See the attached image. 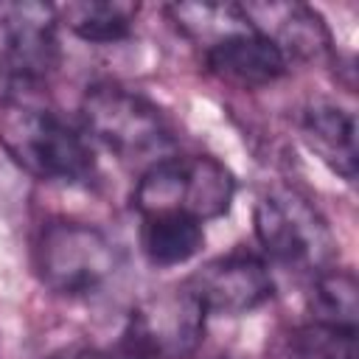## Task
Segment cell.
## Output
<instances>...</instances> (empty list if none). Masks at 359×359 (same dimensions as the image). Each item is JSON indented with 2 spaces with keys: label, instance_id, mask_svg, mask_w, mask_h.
I'll return each mask as SVG.
<instances>
[{
  "label": "cell",
  "instance_id": "9",
  "mask_svg": "<svg viewBox=\"0 0 359 359\" xmlns=\"http://www.w3.org/2000/svg\"><path fill=\"white\" fill-rule=\"evenodd\" d=\"M250 25L266 36L286 62H314L331 53V34L323 17L303 3H244Z\"/></svg>",
  "mask_w": 359,
  "mask_h": 359
},
{
  "label": "cell",
  "instance_id": "6",
  "mask_svg": "<svg viewBox=\"0 0 359 359\" xmlns=\"http://www.w3.org/2000/svg\"><path fill=\"white\" fill-rule=\"evenodd\" d=\"M205 306L188 286L146 294L129 311L123 348L135 359H191L205 337Z\"/></svg>",
  "mask_w": 359,
  "mask_h": 359
},
{
  "label": "cell",
  "instance_id": "7",
  "mask_svg": "<svg viewBox=\"0 0 359 359\" xmlns=\"http://www.w3.org/2000/svg\"><path fill=\"white\" fill-rule=\"evenodd\" d=\"M56 8L48 3H0V81L8 95L45 84L59 67Z\"/></svg>",
  "mask_w": 359,
  "mask_h": 359
},
{
  "label": "cell",
  "instance_id": "12",
  "mask_svg": "<svg viewBox=\"0 0 359 359\" xmlns=\"http://www.w3.org/2000/svg\"><path fill=\"white\" fill-rule=\"evenodd\" d=\"M205 244L202 222L185 213L140 216V250L154 266H177L191 261Z\"/></svg>",
  "mask_w": 359,
  "mask_h": 359
},
{
  "label": "cell",
  "instance_id": "8",
  "mask_svg": "<svg viewBox=\"0 0 359 359\" xmlns=\"http://www.w3.org/2000/svg\"><path fill=\"white\" fill-rule=\"evenodd\" d=\"M188 292L205 306L208 314H247L264 306L272 292V275L250 250H233L202 264L188 280Z\"/></svg>",
  "mask_w": 359,
  "mask_h": 359
},
{
  "label": "cell",
  "instance_id": "2",
  "mask_svg": "<svg viewBox=\"0 0 359 359\" xmlns=\"http://www.w3.org/2000/svg\"><path fill=\"white\" fill-rule=\"evenodd\" d=\"M233 196L236 177L216 157L168 154L140 174L132 205L140 216L185 213L196 222H208L224 216L233 205Z\"/></svg>",
  "mask_w": 359,
  "mask_h": 359
},
{
  "label": "cell",
  "instance_id": "5",
  "mask_svg": "<svg viewBox=\"0 0 359 359\" xmlns=\"http://www.w3.org/2000/svg\"><path fill=\"white\" fill-rule=\"evenodd\" d=\"M115 244L93 224L53 219L34 241V266L39 280L65 297H84L107 286L118 269Z\"/></svg>",
  "mask_w": 359,
  "mask_h": 359
},
{
  "label": "cell",
  "instance_id": "15",
  "mask_svg": "<svg viewBox=\"0 0 359 359\" xmlns=\"http://www.w3.org/2000/svg\"><path fill=\"white\" fill-rule=\"evenodd\" d=\"M165 11L174 25L202 50L230 34L250 28V20L236 3H174Z\"/></svg>",
  "mask_w": 359,
  "mask_h": 359
},
{
  "label": "cell",
  "instance_id": "1",
  "mask_svg": "<svg viewBox=\"0 0 359 359\" xmlns=\"http://www.w3.org/2000/svg\"><path fill=\"white\" fill-rule=\"evenodd\" d=\"M0 146L25 174L42 182L90 185L95 180V154L84 135L25 95L0 101Z\"/></svg>",
  "mask_w": 359,
  "mask_h": 359
},
{
  "label": "cell",
  "instance_id": "3",
  "mask_svg": "<svg viewBox=\"0 0 359 359\" xmlns=\"http://www.w3.org/2000/svg\"><path fill=\"white\" fill-rule=\"evenodd\" d=\"M84 129L121 160H163L174 146L165 112L137 90L118 81H98L81 98ZM149 163V165H151Z\"/></svg>",
  "mask_w": 359,
  "mask_h": 359
},
{
  "label": "cell",
  "instance_id": "14",
  "mask_svg": "<svg viewBox=\"0 0 359 359\" xmlns=\"http://www.w3.org/2000/svg\"><path fill=\"white\" fill-rule=\"evenodd\" d=\"M309 311L314 323L356 334V323H359L356 275L351 269H337V266L317 272L309 292Z\"/></svg>",
  "mask_w": 359,
  "mask_h": 359
},
{
  "label": "cell",
  "instance_id": "16",
  "mask_svg": "<svg viewBox=\"0 0 359 359\" xmlns=\"http://www.w3.org/2000/svg\"><path fill=\"white\" fill-rule=\"evenodd\" d=\"M283 359H356V334L311 320L289 334Z\"/></svg>",
  "mask_w": 359,
  "mask_h": 359
},
{
  "label": "cell",
  "instance_id": "10",
  "mask_svg": "<svg viewBox=\"0 0 359 359\" xmlns=\"http://www.w3.org/2000/svg\"><path fill=\"white\" fill-rule=\"evenodd\" d=\"M202 53L213 76L238 87H266L275 79H280L289 67L283 53L266 36H261L252 25L247 31L219 39Z\"/></svg>",
  "mask_w": 359,
  "mask_h": 359
},
{
  "label": "cell",
  "instance_id": "13",
  "mask_svg": "<svg viewBox=\"0 0 359 359\" xmlns=\"http://www.w3.org/2000/svg\"><path fill=\"white\" fill-rule=\"evenodd\" d=\"M137 8V3L121 0H79L56 8V17L79 39L90 45H112L132 34Z\"/></svg>",
  "mask_w": 359,
  "mask_h": 359
},
{
  "label": "cell",
  "instance_id": "4",
  "mask_svg": "<svg viewBox=\"0 0 359 359\" xmlns=\"http://www.w3.org/2000/svg\"><path fill=\"white\" fill-rule=\"evenodd\" d=\"M255 236L264 252L286 269L317 275L337 258V241L328 222L289 185H275L258 196Z\"/></svg>",
  "mask_w": 359,
  "mask_h": 359
},
{
  "label": "cell",
  "instance_id": "11",
  "mask_svg": "<svg viewBox=\"0 0 359 359\" xmlns=\"http://www.w3.org/2000/svg\"><path fill=\"white\" fill-rule=\"evenodd\" d=\"M300 135L306 146L342 180H356V118L351 109L311 98L300 115Z\"/></svg>",
  "mask_w": 359,
  "mask_h": 359
}]
</instances>
